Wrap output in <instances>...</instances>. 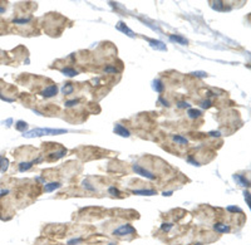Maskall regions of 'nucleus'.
I'll return each mask as SVG.
<instances>
[{"label":"nucleus","mask_w":251,"mask_h":245,"mask_svg":"<svg viewBox=\"0 0 251 245\" xmlns=\"http://www.w3.org/2000/svg\"><path fill=\"white\" fill-rule=\"evenodd\" d=\"M68 130L63 128H33L30 131L23 133V137L25 138H34V137H41V136H54V134H63L68 133Z\"/></svg>","instance_id":"nucleus-1"},{"label":"nucleus","mask_w":251,"mask_h":245,"mask_svg":"<svg viewBox=\"0 0 251 245\" xmlns=\"http://www.w3.org/2000/svg\"><path fill=\"white\" fill-rule=\"evenodd\" d=\"M136 232V229L133 228L132 225L126 224V225H121L118 229H116L113 231V235L116 236H126V235H132Z\"/></svg>","instance_id":"nucleus-2"},{"label":"nucleus","mask_w":251,"mask_h":245,"mask_svg":"<svg viewBox=\"0 0 251 245\" xmlns=\"http://www.w3.org/2000/svg\"><path fill=\"white\" fill-rule=\"evenodd\" d=\"M133 171L136 172L137 175L139 176H143L146 177V179H148V180H155L156 179V176L153 174H151L150 171H147L146 169H143L142 166H139V165H133Z\"/></svg>","instance_id":"nucleus-3"},{"label":"nucleus","mask_w":251,"mask_h":245,"mask_svg":"<svg viewBox=\"0 0 251 245\" xmlns=\"http://www.w3.org/2000/svg\"><path fill=\"white\" fill-rule=\"evenodd\" d=\"M116 29L117 30H119V32H122L123 34H126L127 36H130V38H134V36H136V34H134L132 30L128 28L126 24L123 23V22H118L117 23V25H116Z\"/></svg>","instance_id":"nucleus-4"},{"label":"nucleus","mask_w":251,"mask_h":245,"mask_svg":"<svg viewBox=\"0 0 251 245\" xmlns=\"http://www.w3.org/2000/svg\"><path fill=\"white\" fill-rule=\"evenodd\" d=\"M147 42L150 43L151 48L156 49V50H161V52H166V50H167L166 44H164L163 42H161V40H156V39H147Z\"/></svg>","instance_id":"nucleus-5"},{"label":"nucleus","mask_w":251,"mask_h":245,"mask_svg":"<svg viewBox=\"0 0 251 245\" xmlns=\"http://www.w3.org/2000/svg\"><path fill=\"white\" fill-rule=\"evenodd\" d=\"M113 131H114V133L116 134H119L121 137H126V138H128L131 136V132L127 130L126 127H123L121 123H116V126H114V128H113Z\"/></svg>","instance_id":"nucleus-6"},{"label":"nucleus","mask_w":251,"mask_h":245,"mask_svg":"<svg viewBox=\"0 0 251 245\" xmlns=\"http://www.w3.org/2000/svg\"><path fill=\"white\" fill-rule=\"evenodd\" d=\"M170 42L176 43V44H180V45H187L188 44V40L182 35H177V34H171L168 36Z\"/></svg>","instance_id":"nucleus-7"},{"label":"nucleus","mask_w":251,"mask_h":245,"mask_svg":"<svg viewBox=\"0 0 251 245\" xmlns=\"http://www.w3.org/2000/svg\"><path fill=\"white\" fill-rule=\"evenodd\" d=\"M57 93H58V87L56 84H52V85H49V87H47L44 91L41 92V96L45 97V98H50V97H54Z\"/></svg>","instance_id":"nucleus-8"},{"label":"nucleus","mask_w":251,"mask_h":245,"mask_svg":"<svg viewBox=\"0 0 251 245\" xmlns=\"http://www.w3.org/2000/svg\"><path fill=\"white\" fill-rule=\"evenodd\" d=\"M234 180L237 181L240 186H244V187H249L250 186L249 180H246V177H244L242 175H234Z\"/></svg>","instance_id":"nucleus-9"},{"label":"nucleus","mask_w":251,"mask_h":245,"mask_svg":"<svg viewBox=\"0 0 251 245\" xmlns=\"http://www.w3.org/2000/svg\"><path fill=\"white\" fill-rule=\"evenodd\" d=\"M132 194L134 195H141V196H153L156 195L155 190H132Z\"/></svg>","instance_id":"nucleus-10"},{"label":"nucleus","mask_w":251,"mask_h":245,"mask_svg":"<svg viewBox=\"0 0 251 245\" xmlns=\"http://www.w3.org/2000/svg\"><path fill=\"white\" fill-rule=\"evenodd\" d=\"M34 163H38V161L33 160V161H30V162H21L19 165V171H20V172H25V171L32 169V166H33Z\"/></svg>","instance_id":"nucleus-11"},{"label":"nucleus","mask_w":251,"mask_h":245,"mask_svg":"<svg viewBox=\"0 0 251 245\" xmlns=\"http://www.w3.org/2000/svg\"><path fill=\"white\" fill-rule=\"evenodd\" d=\"M213 230L220 232V234H224V232H229L230 231V226L225 225V224H215V225H213Z\"/></svg>","instance_id":"nucleus-12"},{"label":"nucleus","mask_w":251,"mask_h":245,"mask_svg":"<svg viewBox=\"0 0 251 245\" xmlns=\"http://www.w3.org/2000/svg\"><path fill=\"white\" fill-rule=\"evenodd\" d=\"M152 89L156 91L157 93H161V92L164 89V85H163V83L160 81V79H155V81L152 82Z\"/></svg>","instance_id":"nucleus-13"},{"label":"nucleus","mask_w":251,"mask_h":245,"mask_svg":"<svg viewBox=\"0 0 251 245\" xmlns=\"http://www.w3.org/2000/svg\"><path fill=\"white\" fill-rule=\"evenodd\" d=\"M65 155H67V150H65V148H62V150L58 151V152L50 154V156H49V160H52V161H54V160H59V158L64 157Z\"/></svg>","instance_id":"nucleus-14"},{"label":"nucleus","mask_w":251,"mask_h":245,"mask_svg":"<svg viewBox=\"0 0 251 245\" xmlns=\"http://www.w3.org/2000/svg\"><path fill=\"white\" fill-rule=\"evenodd\" d=\"M60 186L62 185H60L59 182H48L44 185V190H45V192H52V191H54V190L59 189Z\"/></svg>","instance_id":"nucleus-15"},{"label":"nucleus","mask_w":251,"mask_h":245,"mask_svg":"<svg viewBox=\"0 0 251 245\" xmlns=\"http://www.w3.org/2000/svg\"><path fill=\"white\" fill-rule=\"evenodd\" d=\"M187 114H188V117H190V118L195 120V118L201 117V114H202V112H201L200 109H196V108H188Z\"/></svg>","instance_id":"nucleus-16"},{"label":"nucleus","mask_w":251,"mask_h":245,"mask_svg":"<svg viewBox=\"0 0 251 245\" xmlns=\"http://www.w3.org/2000/svg\"><path fill=\"white\" fill-rule=\"evenodd\" d=\"M60 72H62L63 74L67 76V77H76V76H78V71L73 69V68H63Z\"/></svg>","instance_id":"nucleus-17"},{"label":"nucleus","mask_w":251,"mask_h":245,"mask_svg":"<svg viewBox=\"0 0 251 245\" xmlns=\"http://www.w3.org/2000/svg\"><path fill=\"white\" fill-rule=\"evenodd\" d=\"M8 166H9V161L5 157L0 156V171H1V172H5L7 169H8Z\"/></svg>","instance_id":"nucleus-18"},{"label":"nucleus","mask_w":251,"mask_h":245,"mask_svg":"<svg viewBox=\"0 0 251 245\" xmlns=\"http://www.w3.org/2000/svg\"><path fill=\"white\" fill-rule=\"evenodd\" d=\"M73 91H74V87H73V84H72V83H67V84H64V85H63V88H62V93L67 96V94H70Z\"/></svg>","instance_id":"nucleus-19"},{"label":"nucleus","mask_w":251,"mask_h":245,"mask_svg":"<svg viewBox=\"0 0 251 245\" xmlns=\"http://www.w3.org/2000/svg\"><path fill=\"white\" fill-rule=\"evenodd\" d=\"M15 128L18 131H21V132H25V130L28 128V123L24 121H18L15 123Z\"/></svg>","instance_id":"nucleus-20"},{"label":"nucleus","mask_w":251,"mask_h":245,"mask_svg":"<svg viewBox=\"0 0 251 245\" xmlns=\"http://www.w3.org/2000/svg\"><path fill=\"white\" fill-rule=\"evenodd\" d=\"M172 138H173V141H175L176 143H180V145H187V143H188L187 138L180 136V134H175V136H173Z\"/></svg>","instance_id":"nucleus-21"},{"label":"nucleus","mask_w":251,"mask_h":245,"mask_svg":"<svg viewBox=\"0 0 251 245\" xmlns=\"http://www.w3.org/2000/svg\"><path fill=\"white\" fill-rule=\"evenodd\" d=\"M82 185H83V187H84L85 190H88V191H96V187H94V186H92L88 181H85V180H84V181L82 182Z\"/></svg>","instance_id":"nucleus-22"},{"label":"nucleus","mask_w":251,"mask_h":245,"mask_svg":"<svg viewBox=\"0 0 251 245\" xmlns=\"http://www.w3.org/2000/svg\"><path fill=\"white\" fill-rule=\"evenodd\" d=\"M191 76H193V77H200V78H206V77H207V73H206V72H202V71H197V72H192Z\"/></svg>","instance_id":"nucleus-23"},{"label":"nucleus","mask_w":251,"mask_h":245,"mask_svg":"<svg viewBox=\"0 0 251 245\" xmlns=\"http://www.w3.org/2000/svg\"><path fill=\"white\" fill-rule=\"evenodd\" d=\"M78 103H79V99H70V101H65L64 106L68 107V108H70V107H73V106L78 105Z\"/></svg>","instance_id":"nucleus-24"},{"label":"nucleus","mask_w":251,"mask_h":245,"mask_svg":"<svg viewBox=\"0 0 251 245\" xmlns=\"http://www.w3.org/2000/svg\"><path fill=\"white\" fill-rule=\"evenodd\" d=\"M226 210H227L229 212H238V214L242 212V210L240 209V207H237V206H227V207H226Z\"/></svg>","instance_id":"nucleus-25"},{"label":"nucleus","mask_w":251,"mask_h":245,"mask_svg":"<svg viewBox=\"0 0 251 245\" xmlns=\"http://www.w3.org/2000/svg\"><path fill=\"white\" fill-rule=\"evenodd\" d=\"M108 192L111 194V195H114V196H118V195H121V191L117 189V187H114V186H111L108 189Z\"/></svg>","instance_id":"nucleus-26"},{"label":"nucleus","mask_w":251,"mask_h":245,"mask_svg":"<svg viewBox=\"0 0 251 245\" xmlns=\"http://www.w3.org/2000/svg\"><path fill=\"white\" fill-rule=\"evenodd\" d=\"M172 228H173V225L170 224V223H163V224L161 225V229H162L163 231H166V232H168Z\"/></svg>","instance_id":"nucleus-27"},{"label":"nucleus","mask_w":251,"mask_h":245,"mask_svg":"<svg viewBox=\"0 0 251 245\" xmlns=\"http://www.w3.org/2000/svg\"><path fill=\"white\" fill-rule=\"evenodd\" d=\"M30 22V18H21V19H14L13 23L14 24H27Z\"/></svg>","instance_id":"nucleus-28"},{"label":"nucleus","mask_w":251,"mask_h":245,"mask_svg":"<svg viewBox=\"0 0 251 245\" xmlns=\"http://www.w3.org/2000/svg\"><path fill=\"white\" fill-rule=\"evenodd\" d=\"M83 241V239L82 238H77V239H72V240L68 241V245H78V244H81Z\"/></svg>","instance_id":"nucleus-29"},{"label":"nucleus","mask_w":251,"mask_h":245,"mask_svg":"<svg viewBox=\"0 0 251 245\" xmlns=\"http://www.w3.org/2000/svg\"><path fill=\"white\" fill-rule=\"evenodd\" d=\"M177 107L178 108H181V109H183V108H191V105L190 103H187V102H178L177 103Z\"/></svg>","instance_id":"nucleus-30"},{"label":"nucleus","mask_w":251,"mask_h":245,"mask_svg":"<svg viewBox=\"0 0 251 245\" xmlns=\"http://www.w3.org/2000/svg\"><path fill=\"white\" fill-rule=\"evenodd\" d=\"M211 106H212V102L210 99H206V101L201 102V107H202V108H210Z\"/></svg>","instance_id":"nucleus-31"},{"label":"nucleus","mask_w":251,"mask_h":245,"mask_svg":"<svg viewBox=\"0 0 251 245\" xmlns=\"http://www.w3.org/2000/svg\"><path fill=\"white\" fill-rule=\"evenodd\" d=\"M244 196H245V200H246V204L250 207L251 206V200H250V192L249 191H244Z\"/></svg>","instance_id":"nucleus-32"},{"label":"nucleus","mask_w":251,"mask_h":245,"mask_svg":"<svg viewBox=\"0 0 251 245\" xmlns=\"http://www.w3.org/2000/svg\"><path fill=\"white\" fill-rule=\"evenodd\" d=\"M104 72L106 73H118V71L114 68V67H106L104 68Z\"/></svg>","instance_id":"nucleus-33"},{"label":"nucleus","mask_w":251,"mask_h":245,"mask_svg":"<svg viewBox=\"0 0 251 245\" xmlns=\"http://www.w3.org/2000/svg\"><path fill=\"white\" fill-rule=\"evenodd\" d=\"M187 162L192 163L193 166H201V165H200V162H198V161H196V160H193L192 157H188V158H187Z\"/></svg>","instance_id":"nucleus-34"},{"label":"nucleus","mask_w":251,"mask_h":245,"mask_svg":"<svg viewBox=\"0 0 251 245\" xmlns=\"http://www.w3.org/2000/svg\"><path fill=\"white\" fill-rule=\"evenodd\" d=\"M158 102L162 103V106H164V107H170V102H168V101H166V99H163L162 97L158 98Z\"/></svg>","instance_id":"nucleus-35"},{"label":"nucleus","mask_w":251,"mask_h":245,"mask_svg":"<svg viewBox=\"0 0 251 245\" xmlns=\"http://www.w3.org/2000/svg\"><path fill=\"white\" fill-rule=\"evenodd\" d=\"M209 134L211 137H220V136H221V132H220V131H210Z\"/></svg>","instance_id":"nucleus-36"},{"label":"nucleus","mask_w":251,"mask_h":245,"mask_svg":"<svg viewBox=\"0 0 251 245\" xmlns=\"http://www.w3.org/2000/svg\"><path fill=\"white\" fill-rule=\"evenodd\" d=\"M7 194H9V190H3V191H0V197H1V196H5Z\"/></svg>","instance_id":"nucleus-37"},{"label":"nucleus","mask_w":251,"mask_h":245,"mask_svg":"<svg viewBox=\"0 0 251 245\" xmlns=\"http://www.w3.org/2000/svg\"><path fill=\"white\" fill-rule=\"evenodd\" d=\"M172 194H173V191H164L162 195H163V196H171Z\"/></svg>","instance_id":"nucleus-38"},{"label":"nucleus","mask_w":251,"mask_h":245,"mask_svg":"<svg viewBox=\"0 0 251 245\" xmlns=\"http://www.w3.org/2000/svg\"><path fill=\"white\" fill-rule=\"evenodd\" d=\"M11 122H13V120H11V118H9V120H7V122H5V123H7V126L9 127V126H10V123H11Z\"/></svg>","instance_id":"nucleus-39"},{"label":"nucleus","mask_w":251,"mask_h":245,"mask_svg":"<svg viewBox=\"0 0 251 245\" xmlns=\"http://www.w3.org/2000/svg\"><path fill=\"white\" fill-rule=\"evenodd\" d=\"M92 82H93V83H94V85H96V84H98V83H99V79H98V78H97V79H93V81H92Z\"/></svg>","instance_id":"nucleus-40"},{"label":"nucleus","mask_w":251,"mask_h":245,"mask_svg":"<svg viewBox=\"0 0 251 245\" xmlns=\"http://www.w3.org/2000/svg\"><path fill=\"white\" fill-rule=\"evenodd\" d=\"M5 11V8H3V7H0V14H3Z\"/></svg>","instance_id":"nucleus-41"},{"label":"nucleus","mask_w":251,"mask_h":245,"mask_svg":"<svg viewBox=\"0 0 251 245\" xmlns=\"http://www.w3.org/2000/svg\"><path fill=\"white\" fill-rule=\"evenodd\" d=\"M196 245H201V244H200V243H197V244H196Z\"/></svg>","instance_id":"nucleus-42"}]
</instances>
